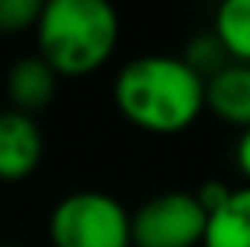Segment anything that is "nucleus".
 Wrapping results in <instances>:
<instances>
[{"label": "nucleus", "mask_w": 250, "mask_h": 247, "mask_svg": "<svg viewBox=\"0 0 250 247\" xmlns=\"http://www.w3.org/2000/svg\"><path fill=\"white\" fill-rule=\"evenodd\" d=\"M114 102L146 134H181L207 108V82L178 56H140L117 73Z\"/></svg>", "instance_id": "nucleus-1"}, {"label": "nucleus", "mask_w": 250, "mask_h": 247, "mask_svg": "<svg viewBox=\"0 0 250 247\" xmlns=\"http://www.w3.org/2000/svg\"><path fill=\"white\" fill-rule=\"evenodd\" d=\"M38 56L56 76L96 73L117 50L120 15L105 0H50L35 26Z\"/></svg>", "instance_id": "nucleus-2"}, {"label": "nucleus", "mask_w": 250, "mask_h": 247, "mask_svg": "<svg viewBox=\"0 0 250 247\" xmlns=\"http://www.w3.org/2000/svg\"><path fill=\"white\" fill-rule=\"evenodd\" d=\"M53 247H131V212L105 192H73L53 206Z\"/></svg>", "instance_id": "nucleus-3"}, {"label": "nucleus", "mask_w": 250, "mask_h": 247, "mask_svg": "<svg viewBox=\"0 0 250 247\" xmlns=\"http://www.w3.org/2000/svg\"><path fill=\"white\" fill-rule=\"evenodd\" d=\"M207 212L192 192H163L131 215V247H195L204 242Z\"/></svg>", "instance_id": "nucleus-4"}, {"label": "nucleus", "mask_w": 250, "mask_h": 247, "mask_svg": "<svg viewBox=\"0 0 250 247\" xmlns=\"http://www.w3.org/2000/svg\"><path fill=\"white\" fill-rule=\"evenodd\" d=\"M44 157V134L29 114L3 111L0 114V181L29 178Z\"/></svg>", "instance_id": "nucleus-5"}, {"label": "nucleus", "mask_w": 250, "mask_h": 247, "mask_svg": "<svg viewBox=\"0 0 250 247\" xmlns=\"http://www.w3.org/2000/svg\"><path fill=\"white\" fill-rule=\"evenodd\" d=\"M59 87V76L53 73V67L44 62L41 56H26L9 67L6 76V93L12 102V111L21 114H35L41 108H47L56 96Z\"/></svg>", "instance_id": "nucleus-6"}, {"label": "nucleus", "mask_w": 250, "mask_h": 247, "mask_svg": "<svg viewBox=\"0 0 250 247\" xmlns=\"http://www.w3.org/2000/svg\"><path fill=\"white\" fill-rule=\"evenodd\" d=\"M207 108L233 128H250V64H227L207 79Z\"/></svg>", "instance_id": "nucleus-7"}, {"label": "nucleus", "mask_w": 250, "mask_h": 247, "mask_svg": "<svg viewBox=\"0 0 250 247\" xmlns=\"http://www.w3.org/2000/svg\"><path fill=\"white\" fill-rule=\"evenodd\" d=\"M204 247H250V186L233 189L227 204L207 218Z\"/></svg>", "instance_id": "nucleus-8"}, {"label": "nucleus", "mask_w": 250, "mask_h": 247, "mask_svg": "<svg viewBox=\"0 0 250 247\" xmlns=\"http://www.w3.org/2000/svg\"><path fill=\"white\" fill-rule=\"evenodd\" d=\"M212 35L233 64H250V0H227L215 12Z\"/></svg>", "instance_id": "nucleus-9"}, {"label": "nucleus", "mask_w": 250, "mask_h": 247, "mask_svg": "<svg viewBox=\"0 0 250 247\" xmlns=\"http://www.w3.org/2000/svg\"><path fill=\"white\" fill-rule=\"evenodd\" d=\"M181 59H184L189 70H195L204 82L212 79L215 73H221L227 64H233L230 62V56L224 53L221 41H218L212 32H201V35H195V38L187 44V50H184Z\"/></svg>", "instance_id": "nucleus-10"}, {"label": "nucleus", "mask_w": 250, "mask_h": 247, "mask_svg": "<svg viewBox=\"0 0 250 247\" xmlns=\"http://www.w3.org/2000/svg\"><path fill=\"white\" fill-rule=\"evenodd\" d=\"M41 12H44L41 0H0V32L18 35L35 29Z\"/></svg>", "instance_id": "nucleus-11"}, {"label": "nucleus", "mask_w": 250, "mask_h": 247, "mask_svg": "<svg viewBox=\"0 0 250 247\" xmlns=\"http://www.w3.org/2000/svg\"><path fill=\"white\" fill-rule=\"evenodd\" d=\"M192 195L198 198L201 209H204L207 218H209L212 212H218V209L227 204V198L233 195V189L224 184V181H204V184L198 186V192H192Z\"/></svg>", "instance_id": "nucleus-12"}, {"label": "nucleus", "mask_w": 250, "mask_h": 247, "mask_svg": "<svg viewBox=\"0 0 250 247\" xmlns=\"http://www.w3.org/2000/svg\"><path fill=\"white\" fill-rule=\"evenodd\" d=\"M236 166H239V172L250 181V128L242 131V137L236 143Z\"/></svg>", "instance_id": "nucleus-13"}, {"label": "nucleus", "mask_w": 250, "mask_h": 247, "mask_svg": "<svg viewBox=\"0 0 250 247\" xmlns=\"http://www.w3.org/2000/svg\"><path fill=\"white\" fill-rule=\"evenodd\" d=\"M0 247H9V245H0Z\"/></svg>", "instance_id": "nucleus-14"}]
</instances>
